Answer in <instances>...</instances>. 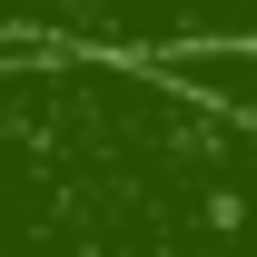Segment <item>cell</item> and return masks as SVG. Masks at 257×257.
<instances>
[{
    "label": "cell",
    "instance_id": "cell-1",
    "mask_svg": "<svg viewBox=\"0 0 257 257\" xmlns=\"http://www.w3.org/2000/svg\"><path fill=\"white\" fill-rule=\"evenodd\" d=\"M0 257H257V128L128 60H0Z\"/></svg>",
    "mask_w": 257,
    "mask_h": 257
},
{
    "label": "cell",
    "instance_id": "cell-2",
    "mask_svg": "<svg viewBox=\"0 0 257 257\" xmlns=\"http://www.w3.org/2000/svg\"><path fill=\"white\" fill-rule=\"evenodd\" d=\"M30 50L168 69L208 50H257V0H0V60Z\"/></svg>",
    "mask_w": 257,
    "mask_h": 257
},
{
    "label": "cell",
    "instance_id": "cell-3",
    "mask_svg": "<svg viewBox=\"0 0 257 257\" xmlns=\"http://www.w3.org/2000/svg\"><path fill=\"white\" fill-rule=\"evenodd\" d=\"M159 79H168V89H188V99H208L218 119L257 128V50H208V60H168Z\"/></svg>",
    "mask_w": 257,
    "mask_h": 257
}]
</instances>
